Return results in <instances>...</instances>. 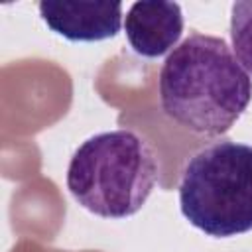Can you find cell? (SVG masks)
I'll return each mask as SVG.
<instances>
[{
  "label": "cell",
  "mask_w": 252,
  "mask_h": 252,
  "mask_svg": "<svg viewBox=\"0 0 252 252\" xmlns=\"http://www.w3.org/2000/svg\"><path fill=\"white\" fill-rule=\"evenodd\" d=\"M181 215L213 238L252 230V146L220 140L193 154L179 181Z\"/></svg>",
  "instance_id": "cell-3"
},
{
  "label": "cell",
  "mask_w": 252,
  "mask_h": 252,
  "mask_svg": "<svg viewBox=\"0 0 252 252\" xmlns=\"http://www.w3.org/2000/svg\"><path fill=\"white\" fill-rule=\"evenodd\" d=\"M158 159L136 132L118 128L87 138L67 165V189L89 213L102 219L136 215L158 183Z\"/></svg>",
  "instance_id": "cell-2"
},
{
  "label": "cell",
  "mask_w": 252,
  "mask_h": 252,
  "mask_svg": "<svg viewBox=\"0 0 252 252\" xmlns=\"http://www.w3.org/2000/svg\"><path fill=\"white\" fill-rule=\"evenodd\" d=\"M158 89L163 112L205 136L228 132L252 100V79L228 43L197 32L169 51Z\"/></svg>",
  "instance_id": "cell-1"
},
{
  "label": "cell",
  "mask_w": 252,
  "mask_h": 252,
  "mask_svg": "<svg viewBox=\"0 0 252 252\" xmlns=\"http://www.w3.org/2000/svg\"><path fill=\"white\" fill-rule=\"evenodd\" d=\"M41 20L69 41H102L122 28V4L110 2H39Z\"/></svg>",
  "instance_id": "cell-4"
},
{
  "label": "cell",
  "mask_w": 252,
  "mask_h": 252,
  "mask_svg": "<svg viewBox=\"0 0 252 252\" xmlns=\"http://www.w3.org/2000/svg\"><path fill=\"white\" fill-rule=\"evenodd\" d=\"M230 39L238 61L252 73V0L230 6Z\"/></svg>",
  "instance_id": "cell-6"
},
{
  "label": "cell",
  "mask_w": 252,
  "mask_h": 252,
  "mask_svg": "<svg viewBox=\"0 0 252 252\" xmlns=\"http://www.w3.org/2000/svg\"><path fill=\"white\" fill-rule=\"evenodd\" d=\"M130 47L142 57H159L173 49L183 32V14L177 2H134L124 20Z\"/></svg>",
  "instance_id": "cell-5"
}]
</instances>
